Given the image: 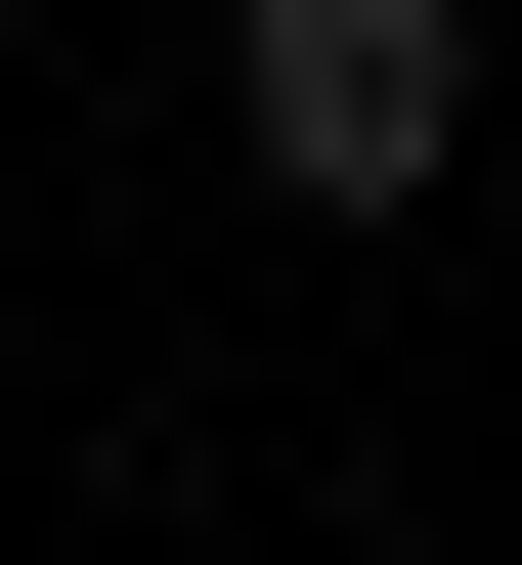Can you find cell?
<instances>
[{
	"label": "cell",
	"instance_id": "cell-1",
	"mask_svg": "<svg viewBox=\"0 0 522 565\" xmlns=\"http://www.w3.org/2000/svg\"><path fill=\"white\" fill-rule=\"evenodd\" d=\"M219 131H262L305 217H436V131H479V0H219Z\"/></svg>",
	"mask_w": 522,
	"mask_h": 565
}]
</instances>
